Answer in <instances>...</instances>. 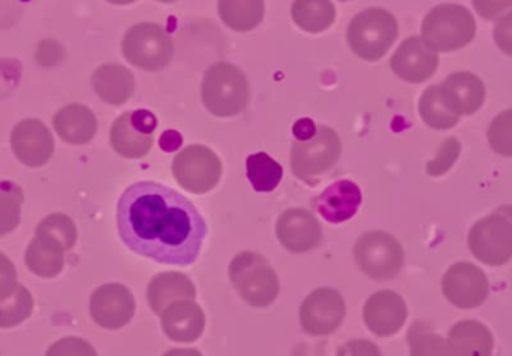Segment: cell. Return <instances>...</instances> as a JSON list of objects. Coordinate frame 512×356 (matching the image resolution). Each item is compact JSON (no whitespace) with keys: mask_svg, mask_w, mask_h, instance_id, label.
Segmentation results:
<instances>
[{"mask_svg":"<svg viewBox=\"0 0 512 356\" xmlns=\"http://www.w3.org/2000/svg\"><path fill=\"white\" fill-rule=\"evenodd\" d=\"M156 126L158 120L150 111L137 110L122 114L111 126V147L122 158H144L152 150Z\"/></svg>","mask_w":512,"mask_h":356,"instance_id":"8fae6325","label":"cell"},{"mask_svg":"<svg viewBox=\"0 0 512 356\" xmlns=\"http://www.w3.org/2000/svg\"><path fill=\"white\" fill-rule=\"evenodd\" d=\"M33 312V297L26 286L18 283L11 295L0 301V328H14L23 324Z\"/></svg>","mask_w":512,"mask_h":356,"instance_id":"4dcf8cb0","label":"cell"},{"mask_svg":"<svg viewBox=\"0 0 512 356\" xmlns=\"http://www.w3.org/2000/svg\"><path fill=\"white\" fill-rule=\"evenodd\" d=\"M493 38L502 53L512 57V11L498 20L493 30Z\"/></svg>","mask_w":512,"mask_h":356,"instance_id":"f35d334b","label":"cell"},{"mask_svg":"<svg viewBox=\"0 0 512 356\" xmlns=\"http://www.w3.org/2000/svg\"><path fill=\"white\" fill-rule=\"evenodd\" d=\"M292 20L307 33L325 32L336 20V8L331 0H294Z\"/></svg>","mask_w":512,"mask_h":356,"instance_id":"83f0119b","label":"cell"},{"mask_svg":"<svg viewBox=\"0 0 512 356\" xmlns=\"http://www.w3.org/2000/svg\"><path fill=\"white\" fill-rule=\"evenodd\" d=\"M340 2H348V0H340Z\"/></svg>","mask_w":512,"mask_h":356,"instance_id":"bcb514c9","label":"cell"},{"mask_svg":"<svg viewBox=\"0 0 512 356\" xmlns=\"http://www.w3.org/2000/svg\"><path fill=\"white\" fill-rule=\"evenodd\" d=\"M447 342L453 356H492L495 348L492 331L474 319L457 322Z\"/></svg>","mask_w":512,"mask_h":356,"instance_id":"484cf974","label":"cell"},{"mask_svg":"<svg viewBox=\"0 0 512 356\" xmlns=\"http://www.w3.org/2000/svg\"><path fill=\"white\" fill-rule=\"evenodd\" d=\"M161 318L162 330L173 342H197L206 330V315L194 300H180L170 304Z\"/></svg>","mask_w":512,"mask_h":356,"instance_id":"d6986e66","label":"cell"},{"mask_svg":"<svg viewBox=\"0 0 512 356\" xmlns=\"http://www.w3.org/2000/svg\"><path fill=\"white\" fill-rule=\"evenodd\" d=\"M35 234H45L56 238L65 246L66 252L74 249L78 238L77 226H75L74 220L62 213H53L45 217L36 228Z\"/></svg>","mask_w":512,"mask_h":356,"instance_id":"d6a6232c","label":"cell"},{"mask_svg":"<svg viewBox=\"0 0 512 356\" xmlns=\"http://www.w3.org/2000/svg\"><path fill=\"white\" fill-rule=\"evenodd\" d=\"M108 3L113 5H131V3L137 2V0H107Z\"/></svg>","mask_w":512,"mask_h":356,"instance_id":"ee69618b","label":"cell"},{"mask_svg":"<svg viewBox=\"0 0 512 356\" xmlns=\"http://www.w3.org/2000/svg\"><path fill=\"white\" fill-rule=\"evenodd\" d=\"M92 87L102 101L119 107L134 95L135 78L125 66L107 63L93 72Z\"/></svg>","mask_w":512,"mask_h":356,"instance_id":"cb8c5ba5","label":"cell"},{"mask_svg":"<svg viewBox=\"0 0 512 356\" xmlns=\"http://www.w3.org/2000/svg\"><path fill=\"white\" fill-rule=\"evenodd\" d=\"M222 23L236 32H251L264 20V0H219Z\"/></svg>","mask_w":512,"mask_h":356,"instance_id":"4316f807","label":"cell"},{"mask_svg":"<svg viewBox=\"0 0 512 356\" xmlns=\"http://www.w3.org/2000/svg\"><path fill=\"white\" fill-rule=\"evenodd\" d=\"M363 195L354 181L340 180L328 186L316 198V210L330 223L352 219L360 208Z\"/></svg>","mask_w":512,"mask_h":356,"instance_id":"44dd1931","label":"cell"},{"mask_svg":"<svg viewBox=\"0 0 512 356\" xmlns=\"http://www.w3.org/2000/svg\"><path fill=\"white\" fill-rule=\"evenodd\" d=\"M472 255L490 267H501L512 259V205L496 208L478 220L468 235Z\"/></svg>","mask_w":512,"mask_h":356,"instance_id":"8992f818","label":"cell"},{"mask_svg":"<svg viewBox=\"0 0 512 356\" xmlns=\"http://www.w3.org/2000/svg\"><path fill=\"white\" fill-rule=\"evenodd\" d=\"M472 3L475 11L486 20H495L505 9L512 6V0H472Z\"/></svg>","mask_w":512,"mask_h":356,"instance_id":"60d3db41","label":"cell"},{"mask_svg":"<svg viewBox=\"0 0 512 356\" xmlns=\"http://www.w3.org/2000/svg\"><path fill=\"white\" fill-rule=\"evenodd\" d=\"M173 176L183 189L204 195L221 181L222 162L209 147L189 146L174 158Z\"/></svg>","mask_w":512,"mask_h":356,"instance_id":"30bf717a","label":"cell"},{"mask_svg":"<svg viewBox=\"0 0 512 356\" xmlns=\"http://www.w3.org/2000/svg\"><path fill=\"white\" fill-rule=\"evenodd\" d=\"M228 273L234 288L249 306L265 309L279 297L280 283L276 271L259 253H239L231 261Z\"/></svg>","mask_w":512,"mask_h":356,"instance_id":"5b68a950","label":"cell"},{"mask_svg":"<svg viewBox=\"0 0 512 356\" xmlns=\"http://www.w3.org/2000/svg\"><path fill=\"white\" fill-rule=\"evenodd\" d=\"M346 315L345 300L333 288L310 292L300 307V324L309 336H328L342 325Z\"/></svg>","mask_w":512,"mask_h":356,"instance_id":"7c38bea8","label":"cell"},{"mask_svg":"<svg viewBox=\"0 0 512 356\" xmlns=\"http://www.w3.org/2000/svg\"><path fill=\"white\" fill-rule=\"evenodd\" d=\"M45 356H98L92 345L80 337H65L53 343Z\"/></svg>","mask_w":512,"mask_h":356,"instance_id":"8d00e7d4","label":"cell"},{"mask_svg":"<svg viewBox=\"0 0 512 356\" xmlns=\"http://www.w3.org/2000/svg\"><path fill=\"white\" fill-rule=\"evenodd\" d=\"M418 111L423 122L429 128L438 129V131L454 128L460 120V117L448 108L442 96L441 84H435L424 90L418 104Z\"/></svg>","mask_w":512,"mask_h":356,"instance_id":"f1b7e54d","label":"cell"},{"mask_svg":"<svg viewBox=\"0 0 512 356\" xmlns=\"http://www.w3.org/2000/svg\"><path fill=\"white\" fill-rule=\"evenodd\" d=\"M442 292L459 309H477L489 298L490 283L486 273L477 265L457 262L445 273Z\"/></svg>","mask_w":512,"mask_h":356,"instance_id":"4fadbf2b","label":"cell"},{"mask_svg":"<svg viewBox=\"0 0 512 356\" xmlns=\"http://www.w3.org/2000/svg\"><path fill=\"white\" fill-rule=\"evenodd\" d=\"M441 90L448 108L459 117L472 116L486 101V86L471 72L451 74L441 84Z\"/></svg>","mask_w":512,"mask_h":356,"instance_id":"ffe728a7","label":"cell"},{"mask_svg":"<svg viewBox=\"0 0 512 356\" xmlns=\"http://www.w3.org/2000/svg\"><path fill=\"white\" fill-rule=\"evenodd\" d=\"M122 53L135 68L158 72L170 65L174 42L170 33L156 23H138L126 32Z\"/></svg>","mask_w":512,"mask_h":356,"instance_id":"52a82bcc","label":"cell"},{"mask_svg":"<svg viewBox=\"0 0 512 356\" xmlns=\"http://www.w3.org/2000/svg\"><path fill=\"white\" fill-rule=\"evenodd\" d=\"M355 262L370 279L385 282L394 279L405 264L402 244L384 231H370L358 238Z\"/></svg>","mask_w":512,"mask_h":356,"instance_id":"ba28073f","label":"cell"},{"mask_svg":"<svg viewBox=\"0 0 512 356\" xmlns=\"http://www.w3.org/2000/svg\"><path fill=\"white\" fill-rule=\"evenodd\" d=\"M364 324L378 337L399 333L408 319L405 300L394 291H379L367 300L363 310Z\"/></svg>","mask_w":512,"mask_h":356,"instance_id":"ac0fdd59","label":"cell"},{"mask_svg":"<svg viewBox=\"0 0 512 356\" xmlns=\"http://www.w3.org/2000/svg\"><path fill=\"white\" fill-rule=\"evenodd\" d=\"M342 141L330 126L321 125L307 141H295L291 149V170L300 180L313 184L312 178L327 173L339 162Z\"/></svg>","mask_w":512,"mask_h":356,"instance_id":"9c48e42d","label":"cell"},{"mask_svg":"<svg viewBox=\"0 0 512 356\" xmlns=\"http://www.w3.org/2000/svg\"><path fill=\"white\" fill-rule=\"evenodd\" d=\"M12 152L15 158L29 168H41L54 153V138L47 126L38 119H26L11 132Z\"/></svg>","mask_w":512,"mask_h":356,"instance_id":"9a60e30c","label":"cell"},{"mask_svg":"<svg viewBox=\"0 0 512 356\" xmlns=\"http://www.w3.org/2000/svg\"><path fill=\"white\" fill-rule=\"evenodd\" d=\"M391 69L400 80L420 84L438 71L439 54L429 47L420 36L405 39L391 57Z\"/></svg>","mask_w":512,"mask_h":356,"instance_id":"2e32d148","label":"cell"},{"mask_svg":"<svg viewBox=\"0 0 512 356\" xmlns=\"http://www.w3.org/2000/svg\"><path fill=\"white\" fill-rule=\"evenodd\" d=\"M164 356H203L197 349H171Z\"/></svg>","mask_w":512,"mask_h":356,"instance_id":"7bdbcfd3","label":"cell"},{"mask_svg":"<svg viewBox=\"0 0 512 356\" xmlns=\"http://www.w3.org/2000/svg\"><path fill=\"white\" fill-rule=\"evenodd\" d=\"M117 229L131 252L189 267L200 258L207 223L182 193L156 181L131 184L117 202Z\"/></svg>","mask_w":512,"mask_h":356,"instance_id":"6da1fadb","label":"cell"},{"mask_svg":"<svg viewBox=\"0 0 512 356\" xmlns=\"http://www.w3.org/2000/svg\"><path fill=\"white\" fill-rule=\"evenodd\" d=\"M66 249L59 240L45 234H35L27 246L26 265L41 279H54L65 267Z\"/></svg>","mask_w":512,"mask_h":356,"instance_id":"d4e9b609","label":"cell"},{"mask_svg":"<svg viewBox=\"0 0 512 356\" xmlns=\"http://www.w3.org/2000/svg\"><path fill=\"white\" fill-rule=\"evenodd\" d=\"M487 140L493 152L512 158V108L502 111L490 123Z\"/></svg>","mask_w":512,"mask_h":356,"instance_id":"836d02e7","label":"cell"},{"mask_svg":"<svg viewBox=\"0 0 512 356\" xmlns=\"http://www.w3.org/2000/svg\"><path fill=\"white\" fill-rule=\"evenodd\" d=\"M246 174L256 192H273L283 177V168L267 153L259 152L246 161Z\"/></svg>","mask_w":512,"mask_h":356,"instance_id":"f546056e","label":"cell"},{"mask_svg":"<svg viewBox=\"0 0 512 356\" xmlns=\"http://www.w3.org/2000/svg\"><path fill=\"white\" fill-rule=\"evenodd\" d=\"M135 315V298L122 283H105L90 298V316L99 327L120 330Z\"/></svg>","mask_w":512,"mask_h":356,"instance_id":"5bb4252c","label":"cell"},{"mask_svg":"<svg viewBox=\"0 0 512 356\" xmlns=\"http://www.w3.org/2000/svg\"><path fill=\"white\" fill-rule=\"evenodd\" d=\"M158 2L173 3L176 2V0H158Z\"/></svg>","mask_w":512,"mask_h":356,"instance_id":"f6af8a7d","label":"cell"},{"mask_svg":"<svg viewBox=\"0 0 512 356\" xmlns=\"http://www.w3.org/2000/svg\"><path fill=\"white\" fill-rule=\"evenodd\" d=\"M17 282V270L8 256L0 252V301L12 294Z\"/></svg>","mask_w":512,"mask_h":356,"instance_id":"74e56055","label":"cell"},{"mask_svg":"<svg viewBox=\"0 0 512 356\" xmlns=\"http://www.w3.org/2000/svg\"><path fill=\"white\" fill-rule=\"evenodd\" d=\"M316 129H318V126L315 125L312 119H300L292 128V134H294L297 141H307L316 134Z\"/></svg>","mask_w":512,"mask_h":356,"instance_id":"b9f144b4","label":"cell"},{"mask_svg":"<svg viewBox=\"0 0 512 356\" xmlns=\"http://www.w3.org/2000/svg\"><path fill=\"white\" fill-rule=\"evenodd\" d=\"M475 35V17L459 3H442L430 9L421 26V38L436 53L460 50L471 44Z\"/></svg>","mask_w":512,"mask_h":356,"instance_id":"3957f363","label":"cell"},{"mask_svg":"<svg viewBox=\"0 0 512 356\" xmlns=\"http://www.w3.org/2000/svg\"><path fill=\"white\" fill-rule=\"evenodd\" d=\"M460 150H462V146H460L459 140L448 138L444 146L441 147V152L436 156L435 161L429 162V165H427V174L432 177H439L447 173L453 167V164H456Z\"/></svg>","mask_w":512,"mask_h":356,"instance_id":"d590c367","label":"cell"},{"mask_svg":"<svg viewBox=\"0 0 512 356\" xmlns=\"http://www.w3.org/2000/svg\"><path fill=\"white\" fill-rule=\"evenodd\" d=\"M408 339L411 356H453L447 340L439 334L427 333L414 327L409 331Z\"/></svg>","mask_w":512,"mask_h":356,"instance_id":"e575fe53","label":"cell"},{"mask_svg":"<svg viewBox=\"0 0 512 356\" xmlns=\"http://www.w3.org/2000/svg\"><path fill=\"white\" fill-rule=\"evenodd\" d=\"M24 193L12 181H0V235L11 234L21 222Z\"/></svg>","mask_w":512,"mask_h":356,"instance_id":"1f68e13d","label":"cell"},{"mask_svg":"<svg viewBox=\"0 0 512 356\" xmlns=\"http://www.w3.org/2000/svg\"><path fill=\"white\" fill-rule=\"evenodd\" d=\"M399 36L396 17L384 8L358 12L346 30L349 47L360 59L378 62L388 53Z\"/></svg>","mask_w":512,"mask_h":356,"instance_id":"277c9868","label":"cell"},{"mask_svg":"<svg viewBox=\"0 0 512 356\" xmlns=\"http://www.w3.org/2000/svg\"><path fill=\"white\" fill-rule=\"evenodd\" d=\"M276 235L289 252H312L322 241L321 223L304 208H289L277 219Z\"/></svg>","mask_w":512,"mask_h":356,"instance_id":"e0dca14e","label":"cell"},{"mask_svg":"<svg viewBox=\"0 0 512 356\" xmlns=\"http://www.w3.org/2000/svg\"><path fill=\"white\" fill-rule=\"evenodd\" d=\"M54 131L65 143L84 146L95 138L98 119L86 105L69 104L60 108L53 117Z\"/></svg>","mask_w":512,"mask_h":356,"instance_id":"7402d4cb","label":"cell"},{"mask_svg":"<svg viewBox=\"0 0 512 356\" xmlns=\"http://www.w3.org/2000/svg\"><path fill=\"white\" fill-rule=\"evenodd\" d=\"M197 288L186 274L168 271L150 280L147 301L155 315L161 316L170 304L180 300H195Z\"/></svg>","mask_w":512,"mask_h":356,"instance_id":"603a6c76","label":"cell"},{"mask_svg":"<svg viewBox=\"0 0 512 356\" xmlns=\"http://www.w3.org/2000/svg\"><path fill=\"white\" fill-rule=\"evenodd\" d=\"M337 356H382L378 346L370 340L357 339L345 343L337 351Z\"/></svg>","mask_w":512,"mask_h":356,"instance_id":"ab89813d","label":"cell"},{"mask_svg":"<svg viewBox=\"0 0 512 356\" xmlns=\"http://www.w3.org/2000/svg\"><path fill=\"white\" fill-rule=\"evenodd\" d=\"M201 98L204 107L213 116L228 119L246 110L251 99V89L239 66L218 62L204 74Z\"/></svg>","mask_w":512,"mask_h":356,"instance_id":"7a4b0ae2","label":"cell"}]
</instances>
